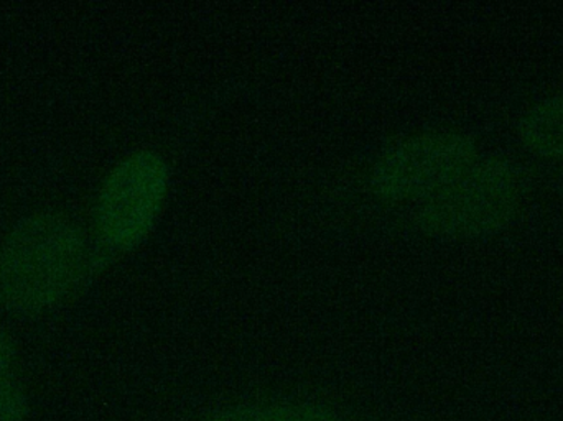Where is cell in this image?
Masks as SVG:
<instances>
[{
  "mask_svg": "<svg viewBox=\"0 0 563 421\" xmlns=\"http://www.w3.org/2000/svg\"><path fill=\"white\" fill-rule=\"evenodd\" d=\"M203 421H344L333 410L318 403L290 402L238 407L214 413Z\"/></svg>",
  "mask_w": 563,
  "mask_h": 421,
  "instance_id": "6",
  "label": "cell"
},
{
  "mask_svg": "<svg viewBox=\"0 0 563 421\" xmlns=\"http://www.w3.org/2000/svg\"><path fill=\"white\" fill-rule=\"evenodd\" d=\"M478 158L475 139L463 132H423L384 152L374 165L371 185L387 200L427 201L459 180Z\"/></svg>",
  "mask_w": 563,
  "mask_h": 421,
  "instance_id": "4",
  "label": "cell"
},
{
  "mask_svg": "<svg viewBox=\"0 0 563 421\" xmlns=\"http://www.w3.org/2000/svg\"><path fill=\"white\" fill-rule=\"evenodd\" d=\"M15 344L0 330V421H25L29 413L25 392L15 377Z\"/></svg>",
  "mask_w": 563,
  "mask_h": 421,
  "instance_id": "7",
  "label": "cell"
},
{
  "mask_svg": "<svg viewBox=\"0 0 563 421\" xmlns=\"http://www.w3.org/2000/svg\"><path fill=\"white\" fill-rule=\"evenodd\" d=\"M562 184H563V168H562Z\"/></svg>",
  "mask_w": 563,
  "mask_h": 421,
  "instance_id": "8",
  "label": "cell"
},
{
  "mask_svg": "<svg viewBox=\"0 0 563 421\" xmlns=\"http://www.w3.org/2000/svg\"><path fill=\"white\" fill-rule=\"evenodd\" d=\"M95 267L81 225L59 211L23 215L0 242V303L40 317L75 297Z\"/></svg>",
  "mask_w": 563,
  "mask_h": 421,
  "instance_id": "1",
  "label": "cell"
},
{
  "mask_svg": "<svg viewBox=\"0 0 563 421\" xmlns=\"http://www.w3.org/2000/svg\"><path fill=\"white\" fill-rule=\"evenodd\" d=\"M522 145L545 160H563V92L536 102L518 124Z\"/></svg>",
  "mask_w": 563,
  "mask_h": 421,
  "instance_id": "5",
  "label": "cell"
},
{
  "mask_svg": "<svg viewBox=\"0 0 563 421\" xmlns=\"http://www.w3.org/2000/svg\"><path fill=\"white\" fill-rule=\"evenodd\" d=\"M168 188V168L161 155L132 152L109 170L95 203L96 237L108 251L137 247L154 228Z\"/></svg>",
  "mask_w": 563,
  "mask_h": 421,
  "instance_id": "3",
  "label": "cell"
},
{
  "mask_svg": "<svg viewBox=\"0 0 563 421\" xmlns=\"http://www.w3.org/2000/svg\"><path fill=\"white\" fill-rule=\"evenodd\" d=\"M525 204V180L515 162L499 155L479 157L459 180L417 212L426 234L445 239H479L512 224Z\"/></svg>",
  "mask_w": 563,
  "mask_h": 421,
  "instance_id": "2",
  "label": "cell"
}]
</instances>
